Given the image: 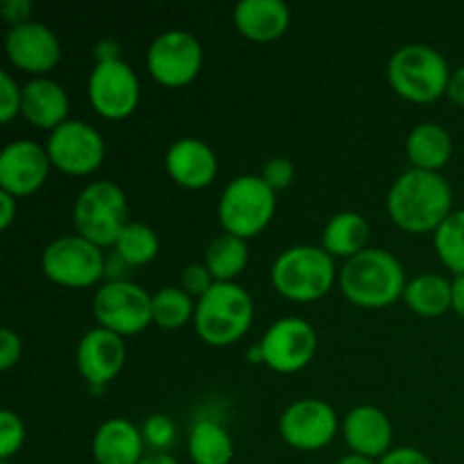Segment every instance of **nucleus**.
Segmentation results:
<instances>
[{"instance_id": "nucleus-35", "label": "nucleus", "mask_w": 464, "mask_h": 464, "mask_svg": "<svg viewBox=\"0 0 464 464\" xmlns=\"http://www.w3.org/2000/svg\"><path fill=\"white\" fill-rule=\"evenodd\" d=\"M261 177L266 179V184L270 186L272 190H281L285 188V186H290V181H293L295 177V168L293 163H290V159L275 157L263 166Z\"/></svg>"}, {"instance_id": "nucleus-42", "label": "nucleus", "mask_w": 464, "mask_h": 464, "mask_svg": "<svg viewBox=\"0 0 464 464\" xmlns=\"http://www.w3.org/2000/svg\"><path fill=\"white\" fill-rule=\"evenodd\" d=\"M100 62H109V59H121L118 57V44L116 41H102V44L95 48Z\"/></svg>"}, {"instance_id": "nucleus-29", "label": "nucleus", "mask_w": 464, "mask_h": 464, "mask_svg": "<svg viewBox=\"0 0 464 464\" xmlns=\"http://www.w3.org/2000/svg\"><path fill=\"white\" fill-rule=\"evenodd\" d=\"M190 315H195V306L186 290L166 285L152 295V320L161 329H179L190 320Z\"/></svg>"}, {"instance_id": "nucleus-31", "label": "nucleus", "mask_w": 464, "mask_h": 464, "mask_svg": "<svg viewBox=\"0 0 464 464\" xmlns=\"http://www.w3.org/2000/svg\"><path fill=\"white\" fill-rule=\"evenodd\" d=\"M25 442V426L12 411L0 412V458L9 460Z\"/></svg>"}, {"instance_id": "nucleus-26", "label": "nucleus", "mask_w": 464, "mask_h": 464, "mask_svg": "<svg viewBox=\"0 0 464 464\" xmlns=\"http://www.w3.org/2000/svg\"><path fill=\"white\" fill-rule=\"evenodd\" d=\"M188 453L195 464H229L234 458V442L218 421L199 420L190 429Z\"/></svg>"}, {"instance_id": "nucleus-24", "label": "nucleus", "mask_w": 464, "mask_h": 464, "mask_svg": "<svg viewBox=\"0 0 464 464\" xmlns=\"http://www.w3.org/2000/svg\"><path fill=\"white\" fill-rule=\"evenodd\" d=\"M367 238H370V225L365 218L356 211L335 213L324 227L322 234V247L331 256H356L365 249Z\"/></svg>"}, {"instance_id": "nucleus-39", "label": "nucleus", "mask_w": 464, "mask_h": 464, "mask_svg": "<svg viewBox=\"0 0 464 464\" xmlns=\"http://www.w3.org/2000/svg\"><path fill=\"white\" fill-rule=\"evenodd\" d=\"M14 213H16V199L7 190H0V227L7 229L14 220Z\"/></svg>"}, {"instance_id": "nucleus-43", "label": "nucleus", "mask_w": 464, "mask_h": 464, "mask_svg": "<svg viewBox=\"0 0 464 464\" xmlns=\"http://www.w3.org/2000/svg\"><path fill=\"white\" fill-rule=\"evenodd\" d=\"M139 464H179V462H177V458L170 456V453L154 451V453H148V456L140 458Z\"/></svg>"}, {"instance_id": "nucleus-2", "label": "nucleus", "mask_w": 464, "mask_h": 464, "mask_svg": "<svg viewBox=\"0 0 464 464\" xmlns=\"http://www.w3.org/2000/svg\"><path fill=\"white\" fill-rule=\"evenodd\" d=\"M406 285L403 266L388 249L365 247L356 256L347 258L340 270L344 297L365 308L388 306L401 297Z\"/></svg>"}, {"instance_id": "nucleus-8", "label": "nucleus", "mask_w": 464, "mask_h": 464, "mask_svg": "<svg viewBox=\"0 0 464 464\" xmlns=\"http://www.w3.org/2000/svg\"><path fill=\"white\" fill-rule=\"evenodd\" d=\"M93 313L104 329L134 335L152 322V295L134 281H109L95 293Z\"/></svg>"}, {"instance_id": "nucleus-41", "label": "nucleus", "mask_w": 464, "mask_h": 464, "mask_svg": "<svg viewBox=\"0 0 464 464\" xmlns=\"http://www.w3.org/2000/svg\"><path fill=\"white\" fill-rule=\"evenodd\" d=\"M453 288V308L464 317V275H458L451 284Z\"/></svg>"}, {"instance_id": "nucleus-11", "label": "nucleus", "mask_w": 464, "mask_h": 464, "mask_svg": "<svg viewBox=\"0 0 464 464\" xmlns=\"http://www.w3.org/2000/svg\"><path fill=\"white\" fill-rule=\"evenodd\" d=\"M48 157L59 170L71 175L93 172L104 159V139L84 121H63L48 136Z\"/></svg>"}, {"instance_id": "nucleus-10", "label": "nucleus", "mask_w": 464, "mask_h": 464, "mask_svg": "<svg viewBox=\"0 0 464 464\" xmlns=\"http://www.w3.org/2000/svg\"><path fill=\"white\" fill-rule=\"evenodd\" d=\"M204 62L199 41L186 30H168L150 44L148 68L166 86H181L195 80Z\"/></svg>"}, {"instance_id": "nucleus-27", "label": "nucleus", "mask_w": 464, "mask_h": 464, "mask_svg": "<svg viewBox=\"0 0 464 464\" xmlns=\"http://www.w3.org/2000/svg\"><path fill=\"white\" fill-rule=\"evenodd\" d=\"M247 266V245L245 238L234 234H220L208 243L207 267L216 281H231Z\"/></svg>"}, {"instance_id": "nucleus-3", "label": "nucleus", "mask_w": 464, "mask_h": 464, "mask_svg": "<svg viewBox=\"0 0 464 464\" xmlns=\"http://www.w3.org/2000/svg\"><path fill=\"white\" fill-rule=\"evenodd\" d=\"M252 320V297L234 281H216L195 306V329L199 338L218 347L243 338Z\"/></svg>"}, {"instance_id": "nucleus-9", "label": "nucleus", "mask_w": 464, "mask_h": 464, "mask_svg": "<svg viewBox=\"0 0 464 464\" xmlns=\"http://www.w3.org/2000/svg\"><path fill=\"white\" fill-rule=\"evenodd\" d=\"M44 272L54 284L86 288L104 275V256L100 247L84 236H62L44 249Z\"/></svg>"}, {"instance_id": "nucleus-28", "label": "nucleus", "mask_w": 464, "mask_h": 464, "mask_svg": "<svg viewBox=\"0 0 464 464\" xmlns=\"http://www.w3.org/2000/svg\"><path fill=\"white\" fill-rule=\"evenodd\" d=\"M116 254L130 266H145L152 261L159 252V236L154 234L152 227L143 222H127L122 231L118 234Z\"/></svg>"}, {"instance_id": "nucleus-1", "label": "nucleus", "mask_w": 464, "mask_h": 464, "mask_svg": "<svg viewBox=\"0 0 464 464\" xmlns=\"http://www.w3.org/2000/svg\"><path fill=\"white\" fill-rule=\"evenodd\" d=\"M453 190L440 172L411 168L392 184L388 211L406 231H433L451 213Z\"/></svg>"}, {"instance_id": "nucleus-7", "label": "nucleus", "mask_w": 464, "mask_h": 464, "mask_svg": "<svg viewBox=\"0 0 464 464\" xmlns=\"http://www.w3.org/2000/svg\"><path fill=\"white\" fill-rule=\"evenodd\" d=\"M72 220L77 231L86 240L102 245L116 243L118 234L127 225V198L122 188L113 181H91L77 195Z\"/></svg>"}, {"instance_id": "nucleus-18", "label": "nucleus", "mask_w": 464, "mask_h": 464, "mask_svg": "<svg viewBox=\"0 0 464 464\" xmlns=\"http://www.w3.org/2000/svg\"><path fill=\"white\" fill-rule=\"evenodd\" d=\"M166 168L177 184L186 188H204L218 175V157L204 140L186 136L175 140L166 152Z\"/></svg>"}, {"instance_id": "nucleus-13", "label": "nucleus", "mask_w": 464, "mask_h": 464, "mask_svg": "<svg viewBox=\"0 0 464 464\" xmlns=\"http://www.w3.org/2000/svg\"><path fill=\"white\" fill-rule=\"evenodd\" d=\"M261 347L266 365L281 374H288L311 362L317 347V335L302 317H281L266 331Z\"/></svg>"}, {"instance_id": "nucleus-6", "label": "nucleus", "mask_w": 464, "mask_h": 464, "mask_svg": "<svg viewBox=\"0 0 464 464\" xmlns=\"http://www.w3.org/2000/svg\"><path fill=\"white\" fill-rule=\"evenodd\" d=\"M276 190L266 184L258 175H240L225 186L218 207L222 227L227 234L238 238L256 236L267 222L276 207Z\"/></svg>"}, {"instance_id": "nucleus-17", "label": "nucleus", "mask_w": 464, "mask_h": 464, "mask_svg": "<svg viewBox=\"0 0 464 464\" xmlns=\"http://www.w3.org/2000/svg\"><path fill=\"white\" fill-rule=\"evenodd\" d=\"M127 349L122 335L98 326L86 331L77 344V367L89 385H107L122 370Z\"/></svg>"}, {"instance_id": "nucleus-16", "label": "nucleus", "mask_w": 464, "mask_h": 464, "mask_svg": "<svg viewBox=\"0 0 464 464\" xmlns=\"http://www.w3.org/2000/svg\"><path fill=\"white\" fill-rule=\"evenodd\" d=\"M9 59L18 68L30 72H45L62 57L57 34L39 21H27L12 27L5 39Z\"/></svg>"}, {"instance_id": "nucleus-37", "label": "nucleus", "mask_w": 464, "mask_h": 464, "mask_svg": "<svg viewBox=\"0 0 464 464\" xmlns=\"http://www.w3.org/2000/svg\"><path fill=\"white\" fill-rule=\"evenodd\" d=\"M379 464H433V462L429 460V456L417 451V449L399 447V449H390V451L381 458Z\"/></svg>"}, {"instance_id": "nucleus-20", "label": "nucleus", "mask_w": 464, "mask_h": 464, "mask_svg": "<svg viewBox=\"0 0 464 464\" xmlns=\"http://www.w3.org/2000/svg\"><path fill=\"white\" fill-rule=\"evenodd\" d=\"M143 433L131 421L111 417L93 435V456L98 464H139L143 458Z\"/></svg>"}, {"instance_id": "nucleus-32", "label": "nucleus", "mask_w": 464, "mask_h": 464, "mask_svg": "<svg viewBox=\"0 0 464 464\" xmlns=\"http://www.w3.org/2000/svg\"><path fill=\"white\" fill-rule=\"evenodd\" d=\"M140 433H143V440L148 447H152L154 451H166L172 444V440H175V424H172V420L168 415L157 412V415H150L145 420Z\"/></svg>"}, {"instance_id": "nucleus-30", "label": "nucleus", "mask_w": 464, "mask_h": 464, "mask_svg": "<svg viewBox=\"0 0 464 464\" xmlns=\"http://www.w3.org/2000/svg\"><path fill=\"white\" fill-rule=\"evenodd\" d=\"M435 249L444 266L464 275V208L449 213L435 229Z\"/></svg>"}, {"instance_id": "nucleus-40", "label": "nucleus", "mask_w": 464, "mask_h": 464, "mask_svg": "<svg viewBox=\"0 0 464 464\" xmlns=\"http://www.w3.org/2000/svg\"><path fill=\"white\" fill-rule=\"evenodd\" d=\"M447 95L456 104H462L464 107V66L458 68L456 72H451V80H449Z\"/></svg>"}, {"instance_id": "nucleus-14", "label": "nucleus", "mask_w": 464, "mask_h": 464, "mask_svg": "<svg viewBox=\"0 0 464 464\" xmlns=\"http://www.w3.org/2000/svg\"><path fill=\"white\" fill-rule=\"evenodd\" d=\"M281 438L295 449L315 451L326 447L338 430L335 411L322 399H297L279 420Z\"/></svg>"}, {"instance_id": "nucleus-5", "label": "nucleus", "mask_w": 464, "mask_h": 464, "mask_svg": "<svg viewBox=\"0 0 464 464\" xmlns=\"http://www.w3.org/2000/svg\"><path fill=\"white\" fill-rule=\"evenodd\" d=\"M388 77L399 95L415 102H433L447 93L449 72L447 59L426 44H408L390 57Z\"/></svg>"}, {"instance_id": "nucleus-25", "label": "nucleus", "mask_w": 464, "mask_h": 464, "mask_svg": "<svg viewBox=\"0 0 464 464\" xmlns=\"http://www.w3.org/2000/svg\"><path fill=\"white\" fill-rule=\"evenodd\" d=\"M403 299L415 313L426 317H435L447 313L453 306L451 281L440 275H420L408 281L403 290Z\"/></svg>"}, {"instance_id": "nucleus-46", "label": "nucleus", "mask_w": 464, "mask_h": 464, "mask_svg": "<svg viewBox=\"0 0 464 464\" xmlns=\"http://www.w3.org/2000/svg\"><path fill=\"white\" fill-rule=\"evenodd\" d=\"M0 464H12V462H9V460H3Z\"/></svg>"}, {"instance_id": "nucleus-4", "label": "nucleus", "mask_w": 464, "mask_h": 464, "mask_svg": "<svg viewBox=\"0 0 464 464\" xmlns=\"http://www.w3.org/2000/svg\"><path fill=\"white\" fill-rule=\"evenodd\" d=\"M335 279L334 256L324 247L295 245L272 263V284L284 297L313 302L329 293Z\"/></svg>"}, {"instance_id": "nucleus-12", "label": "nucleus", "mask_w": 464, "mask_h": 464, "mask_svg": "<svg viewBox=\"0 0 464 464\" xmlns=\"http://www.w3.org/2000/svg\"><path fill=\"white\" fill-rule=\"evenodd\" d=\"M89 98L104 118H125L139 104V77L122 59L98 62L89 75Z\"/></svg>"}, {"instance_id": "nucleus-15", "label": "nucleus", "mask_w": 464, "mask_h": 464, "mask_svg": "<svg viewBox=\"0 0 464 464\" xmlns=\"http://www.w3.org/2000/svg\"><path fill=\"white\" fill-rule=\"evenodd\" d=\"M48 150L34 140H14L0 152V190L14 198L30 195L45 181L50 170Z\"/></svg>"}, {"instance_id": "nucleus-38", "label": "nucleus", "mask_w": 464, "mask_h": 464, "mask_svg": "<svg viewBox=\"0 0 464 464\" xmlns=\"http://www.w3.org/2000/svg\"><path fill=\"white\" fill-rule=\"evenodd\" d=\"M0 9H3L5 21L12 23V27L27 23V18H30L32 14L30 0H5V3L0 5Z\"/></svg>"}, {"instance_id": "nucleus-23", "label": "nucleus", "mask_w": 464, "mask_h": 464, "mask_svg": "<svg viewBox=\"0 0 464 464\" xmlns=\"http://www.w3.org/2000/svg\"><path fill=\"white\" fill-rule=\"evenodd\" d=\"M406 150L411 161L420 170L438 172L449 161L453 152V143L449 131L438 122H421L408 134Z\"/></svg>"}, {"instance_id": "nucleus-44", "label": "nucleus", "mask_w": 464, "mask_h": 464, "mask_svg": "<svg viewBox=\"0 0 464 464\" xmlns=\"http://www.w3.org/2000/svg\"><path fill=\"white\" fill-rule=\"evenodd\" d=\"M335 464H376V462L372 460V458L361 456V453H347V456L340 458Z\"/></svg>"}, {"instance_id": "nucleus-36", "label": "nucleus", "mask_w": 464, "mask_h": 464, "mask_svg": "<svg viewBox=\"0 0 464 464\" xmlns=\"http://www.w3.org/2000/svg\"><path fill=\"white\" fill-rule=\"evenodd\" d=\"M21 335L16 331H12L9 326L0 329V370H9L14 362L21 358Z\"/></svg>"}, {"instance_id": "nucleus-22", "label": "nucleus", "mask_w": 464, "mask_h": 464, "mask_svg": "<svg viewBox=\"0 0 464 464\" xmlns=\"http://www.w3.org/2000/svg\"><path fill=\"white\" fill-rule=\"evenodd\" d=\"M238 30L252 41L279 39L290 23V9L284 0H240L234 9Z\"/></svg>"}, {"instance_id": "nucleus-34", "label": "nucleus", "mask_w": 464, "mask_h": 464, "mask_svg": "<svg viewBox=\"0 0 464 464\" xmlns=\"http://www.w3.org/2000/svg\"><path fill=\"white\" fill-rule=\"evenodd\" d=\"M213 284H216V279H213L207 263H190V266H186L184 272H181V285H184V290L188 295L204 297V295L211 290Z\"/></svg>"}, {"instance_id": "nucleus-19", "label": "nucleus", "mask_w": 464, "mask_h": 464, "mask_svg": "<svg viewBox=\"0 0 464 464\" xmlns=\"http://www.w3.org/2000/svg\"><path fill=\"white\" fill-rule=\"evenodd\" d=\"M344 440L353 453L367 458H383L392 442V426L388 415L376 406H358L344 417Z\"/></svg>"}, {"instance_id": "nucleus-45", "label": "nucleus", "mask_w": 464, "mask_h": 464, "mask_svg": "<svg viewBox=\"0 0 464 464\" xmlns=\"http://www.w3.org/2000/svg\"><path fill=\"white\" fill-rule=\"evenodd\" d=\"M247 361H249V362H266V356H263L261 343L254 344V347L247 349Z\"/></svg>"}, {"instance_id": "nucleus-21", "label": "nucleus", "mask_w": 464, "mask_h": 464, "mask_svg": "<svg viewBox=\"0 0 464 464\" xmlns=\"http://www.w3.org/2000/svg\"><path fill=\"white\" fill-rule=\"evenodd\" d=\"M21 111L32 125L54 130L66 121L68 95L62 84L50 77H34L23 86Z\"/></svg>"}, {"instance_id": "nucleus-33", "label": "nucleus", "mask_w": 464, "mask_h": 464, "mask_svg": "<svg viewBox=\"0 0 464 464\" xmlns=\"http://www.w3.org/2000/svg\"><path fill=\"white\" fill-rule=\"evenodd\" d=\"M21 102L23 89H18V84L7 71H0V121H12L21 111Z\"/></svg>"}]
</instances>
